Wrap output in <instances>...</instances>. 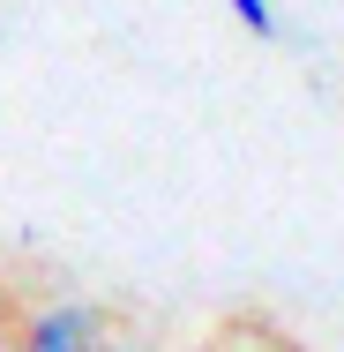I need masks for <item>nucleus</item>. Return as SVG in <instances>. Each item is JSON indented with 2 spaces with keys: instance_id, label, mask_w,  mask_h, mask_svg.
<instances>
[{
  "instance_id": "1",
  "label": "nucleus",
  "mask_w": 344,
  "mask_h": 352,
  "mask_svg": "<svg viewBox=\"0 0 344 352\" xmlns=\"http://www.w3.org/2000/svg\"><path fill=\"white\" fill-rule=\"evenodd\" d=\"M98 345H105V315L98 307H45L23 330V352H98Z\"/></svg>"
},
{
  "instance_id": "2",
  "label": "nucleus",
  "mask_w": 344,
  "mask_h": 352,
  "mask_svg": "<svg viewBox=\"0 0 344 352\" xmlns=\"http://www.w3.org/2000/svg\"><path fill=\"white\" fill-rule=\"evenodd\" d=\"M225 8H232V15H240V30H247V38H262V45H270L277 30H284V23H277V8H270V0H225Z\"/></svg>"
},
{
  "instance_id": "3",
  "label": "nucleus",
  "mask_w": 344,
  "mask_h": 352,
  "mask_svg": "<svg viewBox=\"0 0 344 352\" xmlns=\"http://www.w3.org/2000/svg\"><path fill=\"white\" fill-rule=\"evenodd\" d=\"M98 352H128V345H98Z\"/></svg>"
}]
</instances>
